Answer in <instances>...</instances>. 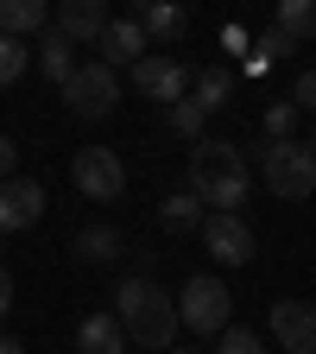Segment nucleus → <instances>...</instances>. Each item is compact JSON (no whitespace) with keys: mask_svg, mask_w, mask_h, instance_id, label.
Returning a JSON list of instances; mask_svg holds the SVG:
<instances>
[{"mask_svg":"<svg viewBox=\"0 0 316 354\" xmlns=\"http://www.w3.org/2000/svg\"><path fill=\"white\" fill-rule=\"evenodd\" d=\"M114 317H120V329H127V342L133 348H152V354H165L171 342H177V297L152 279V272H133V279H120V291H114Z\"/></svg>","mask_w":316,"mask_h":354,"instance_id":"f257e3e1","label":"nucleus"},{"mask_svg":"<svg viewBox=\"0 0 316 354\" xmlns=\"http://www.w3.org/2000/svg\"><path fill=\"white\" fill-rule=\"evenodd\" d=\"M190 190L203 209H241L253 190V165L234 140H196L190 146Z\"/></svg>","mask_w":316,"mask_h":354,"instance_id":"f03ea898","label":"nucleus"},{"mask_svg":"<svg viewBox=\"0 0 316 354\" xmlns=\"http://www.w3.org/2000/svg\"><path fill=\"white\" fill-rule=\"evenodd\" d=\"M259 184L272 190L279 203H304L316 190V158L304 140H266L259 146Z\"/></svg>","mask_w":316,"mask_h":354,"instance_id":"7ed1b4c3","label":"nucleus"},{"mask_svg":"<svg viewBox=\"0 0 316 354\" xmlns=\"http://www.w3.org/2000/svg\"><path fill=\"white\" fill-rule=\"evenodd\" d=\"M177 323H184V329H196L203 342H215L221 329L234 323V291L221 285L215 272H196L184 291H177Z\"/></svg>","mask_w":316,"mask_h":354,"instance_id":"20e7f679","label":"nucleus"},{"mask_svg":"<svg viewBox=\"0 0 316 354\" xmlns=\"http://www.w3.org/2000/svg\"><path fill=\"white\" fill-rule=\"evenodd\" d=\"M64 102H70L76 120H108L114 102H120V76H114L102 57H82V64L70 70V82H64Z\"/></svg>","mask_w":316,"mask_h":354,"instance_id":"39448f33","label":"nucleus"},{"mask_svg":"<svg viewBox=\"0 0 316 354\" xmlns=\"http://www.w3.org/2000/svg\"><path fill=\"white\" fill-rule=\"evenodd\" d=\"M70 177H76V190H82L89 203H114V196L127 190V165H120V152H108V146H82V152L70 158Z\"/></svg>","mask_w":316,"mask_h":354,"instance_id":"423d86ee","label":"nucleus"},{"mask_svg":"<svg viewBox=\"0 0 316 354\" xmlns=\"http://www.w3.org/2000/svg\"><path fill=\"white\" fill-rule=\"evenodd\" d=\"M203 247H209L221 266H247V259L259 253L253 221H247L241 209H209V215H203Z\"/></svg>","mask_w":316,"mask_h":354,"instance_id":"0eeeda50","label":"nucleus"},{"mask_svg":"<svg viewBox=\"0 0 316 354\" xmlns=\"http://www.w3.org/2000/svg\"><path fill=\"white\" fill-rule=\"evenodd\" d=\"M133 88H140L146 102H165V108H171V102L190 95V70L177 64V57H152V51H146L140 64H133Z\"/></svg>","mask_w":316,"mask_h":354,"instance_id":"6e6552de","label":"nucleus"},{"mask_svg":"<svg viewBox=\"0 0 316 354\" xmlns=\"http://www.w3.org/2000/svg\"><path fill=\"white\" fill-rule=\"evenodd\" d=\"M44 215V184L32 177H0V234H26Z\"/></svg>","mask_w":316,"mask_h":354,"instance_id":"1a4fd4ad","label":"nucleus"},{"mask_svg":"<svg viewBox=\"0 0 316 354\" xmlns=\"http://www.w3.org/2000/svg\"><path fill=\"white\" fill-rule=\"evenodd\" d=\"M272 342L285 354H316V304H304V297L272 304Z\"/></svg>","mask_w":316,"mask_h":354,"instance_id":"9d476101","label":"nucleus"},{"mask_svg":"<svg viewBox=\"0 0 316 354\" xmlns=\"http://www.w3.org/2000/svg\"><path fill=\"white\" fill-rule=\"evenodd\" d=\"M95 57H102L108 70H133V64L146 57V32H140V19H108L102 38H95Z\"/></svg>","mask_w":316,"mask_h":354,"instance_id":"9b49d317","label":"nucleus"},{"mask_svg":"<svg viewBox=\"0 0 316 354\" xmlns=\"http://www.w3.org/2000/svg\"><path fill=\"white\" fill-rule=\"evenodd\" d=\"M108 26V0H57V32L70 44H95Z\"/></svg>","mask_w":316,"mask_h":354,"instance_id":"f8f14e48","label":"nucleus"},{"mask_svg":"<svg viewBox=\"0 0 316 354\" xmlns=\"http://www.w3.org/2000/svg\"><path fill=\"white\" fill-rule=\"evenodd\" d=\"M76 354H127V329L114 310H89L76 323Z\"/></svg>","mask_w":316,"mask_h":354,"instance_id":"ddd939ff","label":"nucleus"},{"mask_svg":"<svg viewBox=\"0 0 316 354\" xmlns=\"http://www.w3.org/2000/svg\"><path fill=\"white\" fill-rule=\"evenodd\" d=\"M140 32H146V44L158 38V44H177L190 32V7L184 0H152V7H140Z\"/></svg>","mask_w":316,"mask_h":354,"instance_id":"4468645a","label":"nucleus"},{"mask_svg":"<svg viewBox=\"0 0 316 354\" xmlns=\"http://www.w3.org/2000/svg\"><path fill=\"white\" fill-rule=\"evenodd\" d=\"M228 95H234V76L221 70V64H203V70H190V102H196L203 114H221V108H228Z\"/></svg>","mask_w":316,"mask_h":354,"instance_id":"2eb2a0df","label":"nucleus"},{"mask_svg":"<svg viewBox=\"0 0 316 354\" xmlns=\"http://www.w3.org/2000/svg\"><path fill=\"white\" fill-rule=\"evenodd\" d=\"M32 51H38V70H44V76H51L57 88H64V82H70V70L82 64V57H76V44H70V38L57 32V26H51V32H44V38L32 44Z\"/></svg>","mask_w":316,"mask_h":354,"instance_id":"dca6fc26","label":"nucleus"},{"mask_svg":"<svg viewBox=\"0 0 316 354\" xmlns=\"http://www.w3.org/2000/svg\"><path fill=\"white\" fill-rule=\"evenodd\" d=\"M44 26H51V0H0V32L7 38H26Z\"/></svg>","mask_w":316,"mask_h":354,"instance_id":"f3484780","label":"nucleus"},{"mask_svg":"<svg viewBox=\"0 0 316 354\" xmlns=\"http://www.w3.org/2000/svg\"><path fill=\"white\" fill-rule=\"evenodd\" d=\"M203 203H196V190H171L165 203H158V221H165V228L171 234H203Z\"/></svg>","mask_w":316,"mask_h":354,"instance_id":"a211bd4d","label":"nucleus"},{"mask_svg":"<svg viewBox=\"0 0 316 354\" xmlns=\"http://www.w3.org/2000/svg\"><path fill=\"white\" fill-rule=\"evenodd\" d=\"M120 253H127L120 228H102V221H95V228H82V234H76V259H82V266H114Z\"/></svg>","mask_w":316,"mask_h":354,"instance_id":"6ab92c4d","label":"nucleus"},{"mask_svg":"<svg viewBox=\"0 0 316 354\" xmlns=\"http://www.w3.org/2000/svg\"><path fill=\"white\" fill-rule=\"evenodd\" d=\"M279 32H291L297 44L316 38V0H279Z\"/></svg>","mask_w":316,"mask_h":354,"instance_id":"aec40b11","label":"nucleus"},{"mask_svg":"<svg viewBox=\"0 0 316 354\" xmlns=\"http://www.w3.org/2000/svg\"><path fill=\"white\" fill-rule=\"evenodd\" d=\"M26 64H32V44H26V38H7V32H0V88H13V82L26 76Z\"/></svg>","mask_w":316,"mask_h":354,"instance_id":"412c9836","label":"nucleus"},{"mask_svg":"<svg viewBox=\"0 0 316 354\" xmlns=\"http://www.w3.org/2000/svg\"><path fill=\"white\" fill-rule=\"evenodd\" d=\"M165 120H171V133H184V140H203V120H209V114L184 95V102H171V108H165Z\"/></svg>","mask_w":316,"mask_h":354,"instance_id":"4be33fe9","label":"nucleus"},{"mask_svg":"<svg viewBox=\"0 0 316 354\" xmlns=\"http://www.w3.org/2000/svg\"><path fill=\"white\" fill-rule=\"evenodd\" d=\"M215 354H266V342L253 335V329H241V323H228L215 335Z\"/></svg>","mask_w":316,"mask_h":354,"instance_id":"5701e85b","label":"nucleus"},{"mask_svg":"<svg viewBox=\"0 0 316 354\" xmlns=\"http://www.w3.org/2000/svg\"><path fill=\"white\" fill-rule=\"evenodd\" d=\"M253 51H259V57H253V70H259V64H279V57H291V51H297V38L272 26V32H259V44H253Z\"/></svg>","mask_w":316,"mask_h":354,"instance_id":"b1692460","label":"nucleus"},{"mask_svg":"<svg viewBox=\"0 0 316 354\" xmlns=\"http://www.w3.org/2000/svg\"><path fill=\"white\" fill-rule=\"evenodd\" d=\"M297 102H272V108H266V140H291V133H297Z\"/></svg>","mask_w":316,"mask_h":354,"instance_id":"393cba45","label":"nucleus"},{"mask_svg":"<svg viewBox=\"0 0 316 354\" xmlns=\"http://www.w3.org/2000/svg\"><path fill=\"white\" fill-rule=\"evenodd\" d=\"M291 102H297V114H316V70H310V76H297Z\"/></svg>","mask_w":316,"mask_h":354,"instance_id":"a878e982","label":"nucleus"},{"mask_svg":"<svg viewBox=\"0 0 316 354\" xmlns=\"http://www.w3.org/2000/svg\"><path fill=\"white\" fill-rule=\"evenodd\" d=\"M13 165H19V146H13V133H0V177H13Z\"/></svg>","mask_w":316,"mask_h":354,"instance_id":"bb28decb","label":"nucleus"},{"mask_svg":"<svg viewBox=\"0 0 316 354\" xmlns=\"http://www.w3.org/2000/svg\"><path fill=\"white\" fill-rule=\"evenodd\" d=\"M7 310H13V272L0 266V323H7Z\"/></svg>","mask_w":316,"mask_h":354,"instance_id":"cd10ccee","label":"nucleus"},{"mask_svg":"<svg viewBox=\"0 0 316 354\" xmlns=\"http://www.w3.org/2000/svg\"><path fill=\"white\" fill-rule=\"evenodd\" d=\"M0 354H26V342H13L7 329H0Z\"/></svg>","mask_w":316,"mask_h":354,"instance_id":"c85d7f7f","label":"nucleus"},{"mask_svg":"<svg viewBox=\"0 0 316 354\" xmlns=\"http://www.w3.org/2000/svg\"><path fill=\"white\" fill-rule=\"evenodd\" d=\"M165 354H203V348H165Z\"/></svg>","mask_w":316,"mask_h":354,"instance_id":"c756f323","label":"nucleus"},{"mask_svg":"<svg viewBox=\"0 0 316 354\" xmlns=\"http://www.w3.org/2000/svg\"><path fill=\"white\" fill-rule=\"evenodd\" d=\"M304 146H310V158H316V133H310V140H304Z\"/></svg>","mask_w":316,"mask_h":354,"instance_id":"7c9ffc66","label":"nucleus"},{"mask_svg":"<svg viewBox=\"0 0 316 354\" xmlns=\"http://www.w3.org/2000/svg\"><path fill=\"white\" fill-rule=\"evenodd\" d=\"M133 7H152V0H133Z\"/></svg>","mask_w":316,"mask_h":354,"instance_id":"2f4dec72","label":"nucleus"}]
</instances>
